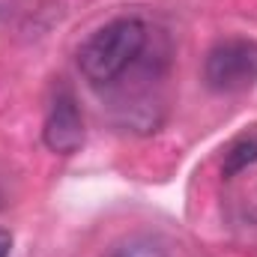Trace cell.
Returning a JSON list of instances; mask_svg holds the SVG:
<instances>
[{
	"instance_id": "1",
	"label": "cell",
	"mask_w": 257,
	"mask_h": 257,
	"mask_svg": "<svg viewBox=\"0 0 257 257\" xmlns=\"http://www.w3.org/2000/svg\"><path fill=\"white\" fill-rule=\"evenodd\" d=\"M150 30L141 18H114L84 39L78 48V69L93 87L114 84L141 60Z\"/></svg>"
},
{
	"instance_id": "6",
	"label": "cell",
	"mask_w": 257,
	"mask_h": 257,
	"mask_svg": "<svg viewBox=\"0 0 257 257\" xmlns=\"http://www.w3.org/2000/svg\"><path fill=\"white\" fill-rule=\"evenodd\" d=\"M12 254V233L9 230H0V257Z\"/></svg>"
},
{
	"instance_id": "2",
	"label": "cell",
	"mask_w": 257,
	"mask_h": 257,
	"mask_svg": "<svg viewBox=\"0 0 257 257\" xmlns=\"http://www.w3.org/2000/svg\"><path fill=\"white\" fill-rule=\"evenodd\" d=\"M203 81L212 93L233 96L257 84V42L224 39L209 48L203 60Z\"/></svg>"
},
{
	"instance_id": "5",
	"label": "cell",
	"mask_w": 257,
	"mask_h": 257,
	"mask_svg": "<svg viewBox=\"0 0 257 257\" xmlns=\"http://www.w3.org/2000/svg\"><path fill=\"white\" fill-rule=\"evenodd\" d=\"M105 257H171V251L159 239H153L147 233H135V236L120 239Z\"/></svg>"
},
{
	"instance_id": "3",
	"label": "cell",
	"mask_w": 257,
	"mask_h": 257,
	"mask_svg": "<svg viewBox=\"0 0 257 257\" xmlns=\"http://www.w3.org/2000/svg\"><path fill=\"white\" fill-rule=\"evenodd\" d=\"M42 141L57 156H75L84 147V117H81L78 102H75L69 87H60L51 99L45 128H42Z\"/></svg>"
},
{
	"instance_id": "4",
	"label": "cell",
	"mask_w": 257,
	"mask_h": 257,
	"mask_svg": "<svg viewBox=\"0 0 257 257\" xmlns=\"http://www.w3.org/2000/svg\"><path fill=\"white\" fill-rule=\"evenodd\" d=\"M257 165V126L251 132H245V135H239L227 150H224V162H221V174L230 180V177H236L239 171H245V168H251Z\"/></svg>"
}]
</instances>
